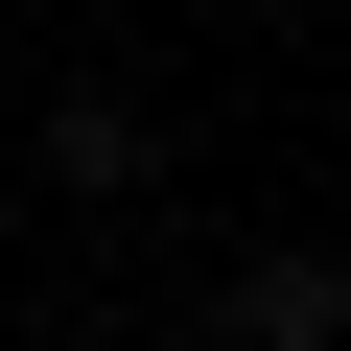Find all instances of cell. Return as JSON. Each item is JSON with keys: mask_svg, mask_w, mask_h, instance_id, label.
<instances>
[{"mask_svg": "<svg viewBox=\"0 0 351 351\" xmlns=\"http://www.w3.org/2000/svg\"><path fill=\"white\" fill-rule=\"evenodd\" d=\"M234 351H351V258H328V234H281V258L234 281Z\"/></svg>", "mask_w": 351, "mask_h": 351, "instance_id": "1", "label": "cell"}]
</instances>
